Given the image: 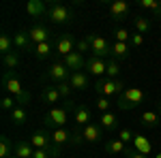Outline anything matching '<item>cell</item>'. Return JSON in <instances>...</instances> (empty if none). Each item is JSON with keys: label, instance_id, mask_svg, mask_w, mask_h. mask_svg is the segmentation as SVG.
<instances>
[{"label": "cell", "instance_id": "1", "mask_svg": "<svg viewBox=\"0 0 161 158\" xmlns=\"http://www.w3.org/2000/svg\"><path fill=\"white\" fill-rule=\"evenodd\" d=\"M69 109H77V105H75L73 100L69 98V100H64V107H54L50 109L45 115H43V126L47 128V130H56V128H64V124L69 120Z\"/></svg>", "mask_w": 161, "mask_h": 158}, {"label": "cell", "instance_id": "2", "mask_svg": "<svg viewBox=\"0 0 161 158\" xmlns=\"http://www.w3.org/2000/svg\"><path fill=\"white\" fill-rule=\"evenodd\" d=\"M2 88H4L7 94L15 96L17 105H22V107L30 100V94L24 90V85H22V81H19L17 71H4V75H2Z\"/></svg>", "mask_w": 161, "mask_h": 158}, {"label": "cell", "instance_id": "3", "mask_svg": "<svg viewBox=\"0 0 161 158\" xmlns=\"http://www.w3.org/2000/svg\"><path fill=\"white\" fill-rule=\"evenodd\" d=\"M144 100H146V94H144V90H142V88H127L123 94L118 96L116 107H118L120 111H129V109L140 107Z\"/></svg>", "mask_w": 161, "mask_h": 158}, {"label": "cell", "instance_id": "4", "mask_svg": "<svg viewBox=\"0 0 161 158\" xmlns=\"http://www.w3.org/2000/svg\"><path fill=\"white\" fill-rule=\"evenodd\" d=\"M125 90V84L120 79H108V77H101L95 81V92H97V96H120Z\"/></svg>", "mask_w": 161, "mask_h": 158}, {"label": "cell", "instance_id": "5", "mask_svg": "<svg viewBox=\"0 0 161 158\" xmlns=\"http://www.w3.org/2000/svg\"><path fill=\"white\" fill-rule=\"evenodd\" d=\"M47 17L54 24H71L73 22V11L67 4H62V2H50Z\"/></svg>", "mask_w": 161, "mask_h": 158}, {"label": "cell", "instance_id": "6", "mask_svg": "<svg viewBox=\"0 0 161 158\" xmlns=\"http://www.w3.org/2000/svg\"><path fill=\"white\" fill-rule=\"evenodd\" d=\"M69 77H71V71L64 66V62H54L43 75V79H50L52 84H56V85L62 84V81H69Z\"/></svg>", "mask_w": 161, "mask_h": 158}, {"label": "cell", "instance_id": "7", "mask_svg": "<svg viewBox=\"0 0 161 158\" xmlns=\"http://www.w3.org/2000/svg\"><path fill=\"white\" fill-rule=\"evenodd\" d=\"M86 38H88V43H90V51H92L95 58H103L105 60V56H110L112 45L103 37H99V34H88Z\"/></svg>", "mask_w": 161, "mask_h": 158}, {"label": "cell", "instance_id": "8", "mask_svg": "<svg viewBox=\"0 0 161 158\" xmlns=\"http://www.w3.org/2000/svg\"><path fill=\"white\" fill-rule=\"evenodd\" d=\"M80 133H82V143H99L101 139H103V128H101L99 122H90L88 126L84 128H80Z\"/></svg>", "mask_w": 161, "mask_h": 158}, {"label": "cell", "instance_id": "9", "mask_svg": "<svg viewBox=\"0 0 161 158\" xmlns=\"http://www.w3.org/2000/svg\"><path fill=\"white\" fill-rule=\"evenodd\" d=\"M86 73L88 75H95L97 79L105 77V73H108V62L103 60V58H95V56H90V58H86Z\"/></svg>", "mask_w": 161, "mask_h": 158}, {"label": "cell", "instance_id": "10", "mask_svg": "<svg viewBox=\"0 0 161 158\" xmlns=\"http://www.w3.org/2000/svg\"><path fill=\"white\" fill-rule=\"evenodd\" d=\"M28 34H30V43H32V49H35L37 45H41V43H47L52 32H50L47 26L37 24V26H32V28L28 30Z\"/></svg>", "mask_w": 161, "mask_h": 158}, {"label": "cell", "instance_id": "11", "mask_svg": "<svg viewBox=\"0 0 161 158\" xmlns=\"http://www.w3.org/2000/svg\"><path fill=\"white\" fill-rule=\"evenodd\" d=\"M105 152H108V154H125V156L129 158L136 150L129 147L127 143H123L118 137H114V139H110V141H105Z\"/></svg>", "mask_w": 161, "mask_h": 158}, {"label": "cell", "instance_id": "12", "mask_svg": "<svg viewBox=\"0 0 161 158\" xmlns=\"http://www.w3.org/2000/svg\"><path fill=\"white\" fill-rule=\"evenodd\" d=\"M110 13H112V19L114 22H123L131 15V7L123 2V0H116V2H110Z\"/></svg>", "mask_w": 161, "mask_h": 158}, {"label": "cell", "instance_id": "13", "mask_svg": "<svg viewBox=\"0 0 161 158\" xmlns=\"http://www.w3.org/2000/svg\"><path fill=\"white\" fill-rule=\"evenodd\" d=\"M64 66H67L71 73H77V71L86 69V58H84V54H80V51L69 54V56L64 58Z\"/></svg>", "mask_w": 161, "mask_h": 158}, {"label": "cell", "instance_id": "14", "mask_svg": "<svg viewBox=\"0 0 161 158\" xmlns=\"http://www.w3.org/2000/svg\"><path fill=\"white\" fill-rule=\"evenodd\" d=\"M75 41L71 34H60V37L56 38V54H60V56H69V54H73L75 51Z\"/></svg>", "mask_w": 161, "mask_h": 158}, {"label": "cell", "instance_id": "15", "mask_svg": "<svg viewBox=\"0 0 161 158\" xmlns=\"http://www.w3.org/2000/svg\"><path fill=\"white\" fill-rule=\"evenodd\" d=\"M47 4L43 2V0H30L28 4H26V11H28V15L30 17H35V19H39V17H45L47 15Z\"/></svg>", "mask_w": 161, "mask_h": 158}, {"label": "cell", "instance_id": "16", "mask_svg": "<svg viewBox=\"0 0 161 158\" xmlns=\"http://www.w3.org/2000/svg\"><path fill=\"white\" fill-rule=\"evenodd\" d=\"M69 84H71L73 90H88V88H90V77H88V73H84V71H77V73H71Z\"/></svg>", "mask_w": 161, "mask_h": 158}, {"label": "cell", "instance_id": "17", "mask_svg": "<svg viewBox=\"0 0 161 158\" xmlns=\"http://www.w3.org/2000/svg\"><path fill=\"white\" fill-rule=\"evenodd\" d=\"M99 124L105 133H114L118 128V118H116L114 111H108V113H101L99 115Z\"/></svg>", "mask_w": 161, "mask_h": 158}, {"label": "cell", "instance_id": "18", "mask_svg": "<svg viewBox=\"0 0 161 158\" xmlns=\"http://www.w3.org/2000/svg\"><path fill=\"white\" fill-rule=\"evenodd\" d=\"M73 120H75V124H77L80 128H84V126H88V124H90V120H92V111L88 109L86 105H77Z\"/></svg>", "mask_w": 161, "mask_h": 158}, {"label": "cell", "instance_id": "19", "mask_svg": "<svg viewBox=\"0 0 161 158\" xmlns=\"http://www.w3.org/2000/svg\"><path fill=\"white\" fill-rule=\"evenodd\" d=\"M13 43H15V49H19V51L32 49V43H30V34H28V30H17V32L13 34Z\"/></svg>", "mask_w": 161, "mask_h": 158}, {"label": "cell", "instance_id": "20", "mask_svg": "<svg viewBox=\"0 0 161 158\" xmlns=\"http://www.w3.org/2000/svg\"><path fill=\"white\" fill-rule=\"evenodd\" d=\"M129 51H131V43H118V41H114L112 49H110V56H112V60H123V58L129 56Z\"/></svg>", "mask_w": 161, "mask_h": 158}, {"label": "cell", "instance_id": "21", "mask_svg": "<svg viewBox=\"0 0 161 158\" xmlns=\"http://www.w3.org/2000/svg\"><path fill=\"white\" fill-rule=\"evenodd\" d=\"M131 143H133V150H136L137 154H144V156H148L150 150H153V143H150L144 135H136Z\"/></svg>", "mask_w": 161, "mask_h": 158}, {"label": "cell", "instance_id": "22", "mask_svg": "<svg viewBox=\"0 0 161 158\" xmlns=\"http://www.w3.org/2000/svg\"><path fill=\"white\" fill-rule=\"evenodd\" d=\"M60 92H58V88L56 85H45L43 88V92H41V100L43 103H50V105H56V103H60Z\"/></svg>", "mask_w": 161, "mask_h": 158}, {"label": "cell", "instance_id": "23", "mask_svg": "<svg viewBox=\"0 0 161 158\" xmlns=\"http://www.w3.org/2000/svg\"><path fill=\"white\" fill-rule=\"evenodd\" d=\"M52 141L56 143V145H67V143H71V135L73 133H69L67 128H56V130H52Z\"/></svg>", "mask_w": 161, "mask_h": 158}, {"label": "cell", "instance_id": "24", "mask_svg": "<svg viewBox=\"0 0 161 158\" xmlns=\"http://www.w3.org/2000/svg\"><path fill=\"white\" fill-rule=\"evenodd\" d=\"M35 147L30 145V141H17L15 143V156L17 158H32Z\"/></svg>", "mask_w": 161, "mask_h": 158}, {"label": "cell", "instance_id": "25", "mask_svg": "<svg viewBox=\"0 0 161 158\" xmlns=\"http://www.w3.org/2000/svg\"><path fill=\"white\" fill-rule=\"evenodd\" d=\"M142 124L146 126V128H157L161 126V118L157 111H144L142 113Z\"/></svg>", "mask_w": 161, "mask_h": 158}, {"label": "cell", "instance_id": "26", "mask_svg": "<svg viewBox=\"0 0 161 158\" xmlns=\"http://www.w3.org/2000/svg\"><path fill=\"white\" fill-rule=\"evenodd\" d=\"M133 28H136L137 34H146V32H150V19L148 17H144V15H136L133 17Z\"/></svg>", "mask_w": 161, "mask_h": 158}, {"label": "cell", "instance_id": "27", "mask_svg": "<svg viewBox=\"0 0 161 158\" xmlns=\"http://www.w3.org/2000/svg\"><path fill=\"white\" fill-rule=\"evenodd\" d=\"M26 120H28V111H26V107L17 105V107L11 111V122L15 124V126H22V124H26Z\"/></svg>", "mask_w": 161, "mask_h": 158}, {"label": "cell", "instance_id": "28", "mask_svg": "<svg viewBox=\"0 0 161 158\" xmlns=\"http://www.w3.org/2000/svg\"><path fill=\"white\" fill-rule=\"evenodd\" d=\"M15 154V143H11L9 137L0 139V158H11Z\"/></svg>", "mask_w": 161, "mask_h": 158}, {"label": "cell", "instance_id": "29", "mask_svg": "<svg viewBox=\"0 0 161 158\" xmlns=\"http://www.w3.org/2000/svg\"><path fill=\"white\" fill-rule=\"evenodd\" d=\"M52 51H54V45L47 41V43H41L35 47V56H37V60H47L52 56Z\"/></svg>", "mask_w": 161, "mask_h": 158}, {"label": "cell", "instance_id": "30", "mask_svg": "<svg viewBox=\"0 0 161 158\" xmlns=\"http://www.w3.org/2000/svg\"><path fill=\"white\" fill-rule=\"evenodd\" d=\"M2 64H4L7 71H15V69L19 66V54H17V51H11V54H7V56H2Z\"/></svg>", "mask_w": 161, "mask_h": 158}, {"label": "cell", "instance_id": "31", "mask_svg": "<svg viewBox=\"0 0 161 158\" xmlns=\"http://www.w3.org/2000/svg\"><path fill=\"white\" fill-rule=\"evenodd\" d=\"M13 47H15V43H13V37H9V34H2V37H0V51H2V56L11 54Z\"/></svg>", "mask_w": 161, "mask_h": 158}, {"label": "cell", "instance_id": "32", "mask_svg": "<svg viewBox=\"0 0 161 158\" xmlns=\"http://www.w3.org/2000/svg\"><path fill=\"white\" fill-rule=\"evenodd\" d=\"M114 41H118V43H129L131 41V32L129 30H125V28H114Z\"/></svg>", "mask_w": 161, "mask_h": 158}, {"label": "cell", "instance_id": "33", "mask_svg": "<svg viewBox=\"0 0 161 158\" xmlns=\"http://www.w3.org/2000/svg\"><path fill=\"white\" fill-rule=\"evenodd\" d=\"M0 107H2L4 111H13L15 107H17V100H15V96H11V94H4L2 100H0Z\"/></svg>", "mask_w": 161, "mask_h": 158}, {"label": "cell", "instance_id": "34", "mask_svg": "<svg viewBox=\"0 0 161 158\" xmlns=\"http://www.w3.org/2000/svg\"><path fill=\"white\" fill-rule=\"evenodd\" d=\"M118 73H120L118 60H110L108 62V73H105V77H108V79H118Z\"/></svg>", "mask_w": 161, "mask_h": 158}, {"label": "cell", "instance_id": "35", "mask_svg": "<svg viewBox=\"0 0 161 158\" xmlns=\"http://www.w3.org/2000/svg\"><path fill=\"white\" fill-rule=\"evenodd\" d=\"M56 88H58V92H60V96L64 98V100H69V98H71V94H73V88H71V84H69V81H62V84H58Z\"/></svg>", "mask_w": 161, "mask_h": 158}, {"label": "cell", "instance_id": "36", "mask_svg": "<svg viewBox=\"0 0 161 158\" xmlns=\"http://www.w3.org/2000/svg\"><path fill=\"white\" fill-rule=\"evenodd\" d=\"M140 7H142V9H146V11H150L153 15H155V13L159 11L161 2H159V0H142V2H140Z\"/></svg>", "mask_w": 161, "mask_h": 158}, {"label": "cell", "instance_id": "37", "mask_svg": "<svg viewBox=\"0 0 161 158\" xmlns=\"http://www.w3.org/2000/svg\"><path fill=\"white\" fill-rule=\"evenodd\" d=\"M112 107V100L108 96H99L97 98V109H99V113H108Z\"/></svg>", "mask_w": 161, "mask_h": 158}, {"label": "cell", "instance_id": "38", "mask_svg": "<svg viewBox=\"0 0 161 158\" xmlns=\"http://www.w3.org/2000/svg\"><path fill=\"white\" fill-rule=\"evenodd\" d=\"M116 137H118V139H120V141H123V143H127V145H129V143H131V141H133V137H136V135L131 133V130H129V128H120V130H118V135H116Z\"/></svg>", "mask_w": 161, "mask_h": 158}, {"label": "cell", "instance_id": "39", "mask_svg": "<svg viewBox=\"0 0 161 158\" xmlns=\"http://www.w3.org/2000/svg\"><path fill=\"white\" fill-rule=\"evenodd\" d=\"M75 47L80 54H84V51H90V43H88V38H80L77 43H75Z\"/></svg>", "mask_w": 161, "mask_h": 158}, {"label": "cell", "instance_id": "40", "mask_svg": "<svg viewBox=\"0 0 161 158\" xmlns=\"http://www.w3.org/2000/svg\"><path fill=\"white\" fill-rule=\"evenodd\" d=\"M129 43H131V47H142V45H144V37H142V34H137V32H133Z\"/></svg>", "mask_w": 161, "mask_h": 158}, {"label": "cell", "instance_id": "41", "mask_svg": "<svg viewBox=\"0 0 161 158\" xmlns=\"http://www.w3.org/2000/svg\"><path fill=\"white\" fill-rule=\"evenodd\" d=\"M32 158H52V154L47 152V150H35Z\"/></svg>", "mask_w": 161, "mask_h": 158}, {"label": "cell", "instance_id": "42", "mask_svg": "<svg viewBox=\"0 0 161 158\" xmlns=\"http://www.w3.org/2000/svg\"><path fill=\"white\" fill-rule=\"evenodd\" d=\"M129 158H148V156H144V154H137V152H133Z\"/></svg>", "mask_w": 161, "mask_h": 158}, {"label": "cell", "instance_id": "43", "mask_svg": "<svg viewBox=\"0 0 161 158\" xmlns=\"http://www.w3.org/2000/svg\"><path fill=\"white\" fill-rule=\"evenodd\" d=\"M155 158H161V154H155Z\"/></svg>", "mask_w": 161, "mask_h": 158}, {"label": "cell", "instance_id": "44", "mask_svg": "<svg viewBox=\"0 0 161 158\" xmlns=\"http://www.w3.org/2000/svg\"><path fill=\"white\" fill-rule=\"evenodd\" d=\"M159 113H161V100H159Z\"/></svg>", "mask_w": 161, "mask_h": 158}, {"label": "cell", "instance_id": "45", "mask_svg": "<svg viewBox=\"0 0 161 158\" xmlns=\"http://www.w3.org/2000/svg\"><path fill=\"white\" fill-rule=\"evenodd\" d=\"M11 158H17V156H15V154H13V156H11Z\"/></svg>", "mask_w": 161, "mask_h": 158}, {"label": "cell", "instance_id": "46", "mask_svg": "<svg viewBox=\"0 0 161 158\" xmlns=\"http://www.w3.org/2000/svg\"><path fill=\"white\" fill-rule=\"evenodd\" d=\"M159 128H161V126H159Z\"/></svg>", "mask_w": 161, "mask_h": 158}]
</instances>
